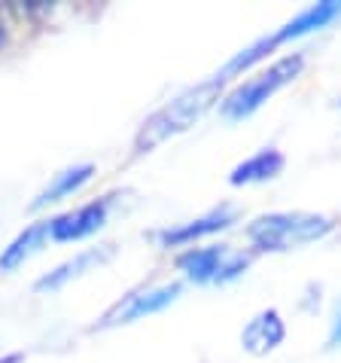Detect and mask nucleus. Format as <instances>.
I'll list each match as a JSON object with an SVG mask.
<instances>
[{
  "label": "nucleus",
  "instance_id": "obj_1",
  "mask_svg": "<svg viewBox=\"0 0 341 363\" xmlns=\"http://www.w3.org/2000/svg\"><path fill=\"white\" fill-rule=\"evenodd\" d=\"M223 77H210L204 83H198L192 89H186L183 95H177L170 104H165L162 110H156L153 116L140 125V132L134 138V150L137 153H149V150L162 147L168 138H174L180 132H186L189 125H195L210 107L219 101V92H223Z\"/></svg>",
  "mask_w": 341,
  "mask_h": 363
},
{
  "label": "nucleus",
  "instance_id": "obj_5",
  "mask_svg": "<svg viewBox=\"0 0 341 363\" xmlns=\"http://www.w3.org/2000/svg\"><path fill=\"white\" fill-rule=\"evenodd\" d=\"M180 284H158V287H144V290H134L128 294L125 299H119L113 308L104 315L101 327L110 330V327H122V324H132V320H140L146 315H158L165 311L170 302H177L180 296Z\"/></svg>",
  "mask_w": 341,
  "mask_h": 363
},
{
  "label": "nucleus",
  "instance_id": "obj_15",
  "mask_svg": "<svg viewBox=\"0 0 341 363\" xmlns=\"http://www.w3.org/2000/svg\"><path fill=\"white\" fill-rule=\"evenodd\" d=\"M6 43V13H4V6H0V46Z\"/></svg>",
  "mask_w": 341,
  "mask_h": 363
},
{
  "label": "nucleus",
  "instance_id": "obj_8",
  "mask_svg": "<svg viewBox=\"0 0 341 363\" xmlns=\"http://www.w3.org/2000/svg\"><path fill=\"white\" fill-rule=\"evenodd\" d=\"M235 217H238V211L232 205H219L198 220H189V223L177 226V229H165L158 238H162V245H189V241H195V238H204V235H214V232L229 229L235 223Z\"/></svg>",
  "mask_w": 341,
  "mask_h": 363
},
{
  "label": "nucleus",
  "instance_id": "obj_2",
  "mask_svg": "<svg viewBox=\"0 0 341 363\" xmlns=\"http://www.w3.org/2000/svg\"><path fill=\"white\" fill-rule=\"evenodd\" d=\"M335 229V220L326 214H311V211H277V214H262L247 226V238L259 250H299L314 241H323Z\"/></svg>",
  "mask_w": 341,
  "mask_h": 363
},
{
  "label": "nucleus",
  "instance_id": "obj_12",
  "mask_svg": "<svg viewBox=\"0 0 341 363\" xmlns=\"http://www.w3.org/2000/svg\"><path fill=\"white\" fill-rule=\"evenodd\" d=\"M92 171H95L92 162H83V165H74V168L62 171V174H58L52 184H49L43 193L37 196L34 208H43V205H49V201H58V199H64V196H70V193H76V189L83 186L88 177H92Z\"/></svg>",
  "mask_w": 341,
  "mask_h": 363
},
{
  "label": "nucleus",
  "instance_id": "obj_11",
  "mask_svg": "<svg viewBox=\"0 0 341 363\" xmlns=\"http://www.w3.org/2000/svg\"><path fill=\"white\" fill-rule=\"evenodd\" d=\"M113 254L110 247H104V250H83V254H76L74 259H67V263H62L55 272H49L46 278H40L37 281V290H58V287H64L70 278H79V275H86L88 269H95V266H101L104 259Z\"/></svg>",
  "mask_w": 341,
  "mask_h": 363
},
{
  "label": "nucleus",
  "instance_id": "obj_6",
  "mask_svg": "<svg viewBox=\"0 0 341 363\" xmlns=\"http://www.w3.org/2000/svg\"><path fill=\"white\" fill-rule=\"evenodd\" d=\"M107 211H110V199H98L88 201L79 211H70V214H62L49 223V238L52 241H79L86 235L98 232L107 223Z\"/></svg>",
  "mask_w": 341,
  "mask_h": 363
},
{
  "label": "nucleus",
  "instance_id": "obj_10",
  "mask_svg": "<svg viewBox=\"0 0 341 363\" xmlns=\"http://www.w3.org/2000/svg\"><path fill=\"white\" fill-rule=\"evenodd\" d=\"M284 165H287L284 153H277V150H259L256 156H250L241 165H235V171L229 174V184H235V186L262 184V180L277 177L280 171H284Z\"/></svg>",
  "mask_w": 341,
  "mask_h": 363
},
{
  "label": "nucleus",
  "instance_id": "obj_3",
  "mask_svg": "<svg viewBox=\"0 0 341 363\" xmlns=\"http://www.w3.org/2000/svg\"><path fill=\"white\" fill-rule=\"evenodd\" d=\"M305 67V58L302 55H287L280 58V62H274L272 67H265L262 74L250 77L247 83H241L235 92H229L223 98V104H219V110H223L226 119H244L250 113H256L259 107L265 104L272 95H277L284 86H289L293 79L302 74Z\"/></svg>",
  "mask_w": 341,
  "mask_h": 363
},
{
  "label": "nucleus",
  "instance_id": "obj_16",
  "mask_svg": "<svg viewBox=\"0 0 341 363\" xmlns=\"http://www.w3.org/2000/svg\"><path fill=\"white\" fill-rule=\"evenodd\" d=\"M0 363H22V354H6V357H0Z\"/></svg>",
  "mask_w": 341,
  "mask_h": 363
},
{
  "label": "nucleus",
  "instance_id": "obj_4",
  "mask_svg": "<svg viewBox=\"0 0 341 363\" xmlns=\"http://www.w3.org/2000/svg\"><path fill=\"white\" fill-rule=\"evenodd\" d=\"M247 266H250V254H238V250L226 245L192 247L180 257V269L195 284H226V281L238 278Z\"/></svg>",
  "mask_w": 341,
  "mask_h": 363
},
{
  "label": "nucleus",
  "instance_id": "obj_13",
  "mask_svg": "<svg viewBox=\"0 0 341 363\" xmlns=\"http://www.w3.org/2000/svg\"><path fill=\"white\" fill-rule=\"evenodd\" d=\"M46 235H49V223H37V226H31V229H25L22 235H18L13 245H9L4 254H0V269H4V272L18 269L40 245H43Z\"/></svg>",
  "mask_w": 341,
  "mask_h": 363
},
{
  "label": "nucleus",
  "instance_id": "obj_7",
  "mask_svg": "<svg viewBox=\"0 0 341 363\" xmlns=\"http://www.w3.org/2000/svg\"><path fill=\"white\" fill-rule=\"evenodd\" d=\"M284 339H287V324H284V318H280L277 308L259 311V315L241 330V345H244L247 354H256V357L274 351Z\"/></svg>",
  "mask_w": 341,
  "mask_h": 363
},
{
  "label": "nucleus",
  "instance_id": "obj_14",
  "mask_svg": "<svg viewBox=\"0 0 341 363\" xmlns=\"http://www.w3.org/2000/svg\"><path fill=\"white\" fill-rule=\"evenodd\" d=\"M329 348H341V308L333 318V330H329Z\"/></svg>",
  "mask_w": 341,
  "mask_h": 363
},
{
  "label": "nucleus",
  "instance_id": "obj_9",
  "mask_svg": "<svg viewBox=\"0 0 341 363\" xmlns=\"http://www.w3.org/2000/svg\"><path fill=\"white\" fill-rule=\"evenodd\" d=\"M335 18H341V4H338V0H323V4H314V6L302 9L293 22H287L272 37H274V43L280 46V43H287V40H296V37H305L311 31H320V28L333 25Z\"/></svg>",
  "mask_w": 341,
  "mask_h": 363
}]
</instances>
